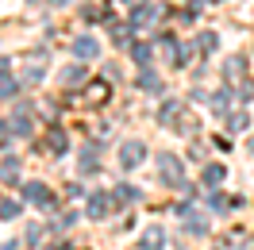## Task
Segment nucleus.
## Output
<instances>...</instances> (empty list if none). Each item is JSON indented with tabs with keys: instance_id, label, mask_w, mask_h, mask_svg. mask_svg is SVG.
<instances>
[{
	"instance_id": "nucleus-1",
	"label": "nucleus",
	"mask_w": 254,
	"mask_h": 250,
	"mask_svg": "<svg viewBox=\"0 0 254 250\" xmlns=\"http://www.w3.org/2000/svg\"><path fill=\"white\" fill-rule=\"evenodd\" d=\"M158 173H162V181L166 185H181V177H185V170H181V158L177 154H158Z\"/></svg>"
},
{
	"instance_id": "nucleus-2",
	"label": "nucleus",
	"mask_w": 254,
	"mask_h": 250,
	"mask_svg": "<svg viewBox=\"0 0 254 250\" xmlns=\"http://www.w3.org/2000/svg\"><path fill=\"white\" fill-rule=\"evenodd\" d=\"M143 158H146V146H143L139 139H131V142H124V146H120V166H124V170H135Z\"/></svg>"
},
{
	"instance_id": "nucleus-3",
	"label": "nucleus",
	"mask_w": 254,
	"mask_h": 250,
	"mask_svg": "<svg viewBox=\"0 0 254 250\" xmlns=\"http://www.w3.org/2000/svg\"><path fill=\"white\" fill-rule=\"evenodd\" d=\"M23 200H31L35 208H54V192L35 181V185H23Z\"/></svg>"
},
{
	"instance_id": "nucleus-4",
	"label": "nucleus",
	"mask_w": 254,
	"mask_h": 250,
	"mask_svg": "<svg viewBox=\"0 0 254 250\" xmlns=\"http://www.w3.org/2000/svg\"><path fill=\"white\" fill-rule=\"evenodd\" d=\"M112 208H116V200H112L108 192H93V196H89V216L93 219H104Z\"/></svg>"
},
{
	"instance_id": "nucleus-5",
	"label": "nucleus",
	"mask_w": 254,
	"mask_h": 250,
	"mask_svg": "<svg viewBox=\"0 0 254 250\" xmlns=\"http://www.w3.org/2000/svg\"><path fill=\"white\" fill-rule=\"evenodd\" d=\"M69 50H73L77 58H96V54H100V47H96L93 35H81V39H73V43H69Z\"/></svg>"
},
{
	"instance_id": "nucleus-6",
	"label": "nucleus",
	"mask_w": 254,
	"mask_h": 250,
	"mask_svg": "<svg viewBox=\"0 0 254 250\" xmlns=\"http://www.w3.org/2000/svg\"><path fill=\"white\" fill-rule=\"evenodd\" d=\"M43 146H47L50 154H65L69 139H65V131H62V127H50V131H47V139H43Z\"/></svg>"
},
{
	"instance_id": "nucleus-7",
	"label": "nucleus",
	"mask_w": 254,
	"mask_h": 250,
	"mask_svg": "<svg viewBox=\"0 0 254 250\" xmlns=\"http://www.w3.org/2000/svg\"><path fill=\"white\" fill-rule=\"evenodd\" d=\"M162 16H166V8L154 4V8H139V12L131 16V23H135V27H146V23H154V19H162Z\"/></svg>"
},
{
	"instance_id": "nucleus-8",
	"label": "nucleus",
	"mask_w": 254,
	"mask_h": 250,
	"mask_svg": "<svg viewBox=\"0 0 254 250\" xmlns=\"http://www.w3.org/2000/svg\"><path fill=\"white\" fill-rule=\"evenodd\" d=\"M0 181H8V185L19 181V158H4L0 162Z\"/></svg>"
},
{
	"instance_id": "nucleus-9",
	"label": "nucleus",
	"mask_w": 254,
	"mask_h": 250,
	"mask_svg": "<svg viewBox=\"0 0 254 250\" xmlns=\"http://www.w3.org/2000/svg\"><path fill=\"white\" fill-rule=\"evenodd\" d=\"M181 108H185L181 100H166V104L158 108V124H174L177 116H181Z\"/></svg>"
},
{
	"instance_id": "nucleus-10",
	"label": "nucleus",
	"mask_w": 254,
	"mask_h": 250,
	"mask_svg": "<svg viewBox=\"0 0 254 250\" xmlns=\"http://www.w3.org/2000/svg\"><path fill=\"white\" fill-rule=\"evenodd\" d=\"M208 104H212V112L227 116V112H231V93H227V89H220V93H212V96H208Z\"/></svg>"
},
{
	"instance_id": "nucleus-11",
	"label": "nucleus",
	"mask_w": 254,
	"mask_h": 250,
	"mask_svg": "<svg viewBox=\"0 0 254 250\" xmlns=\"http://www.w3.org/2000/svg\"><path fill=\"white\" fill-rule=\"evenodd\" d=\"M247 127H251V116H247V112H231V116H227V131H247Z\"/></svg>"
},
{
	"instance_id": "nucleus-12",
	"label": "nucleus",
	"mask_w": 254,
	"mask_h": 250,
	"mask_svg": "<svg viewBox=\"0 0 254 250\" xmlns=\"http://www.w3.org/2000/svg\"><path fill=\"white\" fill-rule=\"evenodd\" d=\"M112 200H116V204H135V200H139V188H135V185H120Z\"/></svg>"
},
{
	"instance_id": "nucleus-13",
	"label": "nucleus",
	"mask_w": 254,
	"mask_h": 250,
	"mask_svg": "<svg viewBox=\"0 0 254 250\" xmlns=\"http://www.w3.org/2000/svg\"><path fill=\"white\" fill-rule=\"evenodd\" d=\"M162 243H166V235H162V227H150V231L143 235V250H158Z\"/></svg>"
},
{
	"instance_id": "nucleus-14",
	"label": "nucleus",
	"mask_w": 254,
	"mask_h": 250,
	"mask_svg": "<svg viewBox=\"0 0 254 250\" xmlns=\"http://www.w3.org/2000/svg\"><path fill=\"white\" fill-rule=\"evenodd\" d=\"M243 65H247L243 58H231V62L223 65V77H227V81H243Z\"/></svg>"
},
{
	"instance_id": "nucleus-15",
	"label": "nucleus",
	"mask_w": 254,
	"mask_h": 250,
	"mask_svg": "<svg viewBox=\"0 0 254 250\" xmlns=\"http://www.w3.org/2000/svg\"><path fill=\"white\" fill-rule=\"evenodd\" d=\"M96 166H100V162H96V150H93V146H85V150H81V173H93Z\"/></svg>"
},
{
	"instance_id": "nucleus-16",
	"label": "nucleus",
	"mask_w": 254,
	"mask_h": 250,
	"mask_svg": "<svg viewBox=\"0 0 254 250\" xmlns=\"http://www.w3.org/2000/svg\"><path fill=\"white\" fill-rule=\"evenodd\" d=\"M196 47H200V54H212V50L220 47V39H216V31H204L200 39H196Z\"/></svg>"
},
{
	"instance_id": "nucleus-17",
	"label": "nucleus",
	"mask_w": 254,
	"mask_h": 250,
	"mask_svg": "<svg viewBox=\"0 0 254 250\" xmlns=\"http://www.w3.org/2000/svg\"><path fill=\"white\" fill-rule=\"evenodd\" d=\"M139 85H143L146 93H162V81L150 73V69H143V77H139Z\"/></svg>"
},
{
	"instance_id": "nucleus-18",
	"label": "nucleus",
	"mask_w": 254,
	"mask_h": 250,
	"mask_svg": "<svg viewBox=\"0 0 254 250\" xmlns=\"http://www.w3.org/2000/svg\"><path fill=\"white\" fill-rule=\"evenodd\" d=\"M131 58H135L139 65H150V47H143V43H135V47H131Z\"/></svg>"
},
{
	"instance_id": "nucleus-19",
	"label": "nucleus",
	"mask_w": 254,
	"mask_h": 250,
	"mask_svg": "<svg viewBox=\"0 0 254 250\" xmlns=\"http://www.w3.org/2000/svg\"><path fill=\"white\" fill-rule=\"evenodd\" d=\"M81 77H85V69H81V65H69V69L62 73V85H77Z\"/></svg>"
},
{
	"instance_id": "nucleus-20",
	"label": "nucleus",
	"mask_w": 254,
	"mask_h": 250,
	"mask_svg": "<svg viewBox=\"0 0 254 250\" xmlns=\"http://www.w3.org/2000/svg\"><path fill=\"white\" fill-rule=\"evenodd\" d=\"M204 181H208V185H220V181H223V166H208Z\"/></svg>"
},
{
	"instance_id": "nucleus-21",
	"label": "nucleus",
	"mask_w": 254,
	"mask_h": 250,
	"mask_svg": "<svg viewBox=\"0 0 254 250\" xmlns=\"http://www.w3.org/2000/svg\"><path fill=\"white\" fill-rule=\"evenodd\" d=\"M0 216H4V219L19 216V204H16V200H4V204H0Z\"/></svg>"
},
{
	"instance_id": "nucleus-22",
	"label": "nucleus",
	"mask_w": 254,
	"mask_h": 250,
	"mask_svg": "<svg viewBox=\"0 0 254 250\" xmlns=\"http://www.w3.org/2000/svg\"><path fill=\"white\" fill-rule=\"evenodd\" d=\"M112 39H116V43H120V47H124L127 39H131V35H127L124 27H120V23H112Z\"/></svg>"
},
{
	"instance_id": "nucleus-23",
	"label": "nucleus",
	"mask_w": 254,
	"mask_h": 250,
	"mask_svg": "<svg viewBox=\"0 0 254 250\" xmlns=\"http://www.w3.org/2000/svg\"><path fill=\"white\" fill-rule=\"evenodd\" d=\"M104 93H108L104 85H93V89H89V100H96V104H100V100H104Z\"/></svg>"
},
{
	"instance_id": "nucleus-24",
	"label": "nucleus",
	"mask_w": 254,
	"mask_h": 250,
	"mask_svg": "<svg viewBox=\"0 0 254 250\" xmlns=\"http://www.w3.org/2000/svg\"><path fill=\"white\" fill-rule=\"evenodd\" d=\"M27 81H43V65H31V69H27Z\"/></svg>"
},
{
	"instance_id": "nucleus-25",
	"label": "nucleus",
	"mask_w": 254,
	"mask_h": 250,
	"mask_svg": "<svg viewBox=\"0 0 254 250\" xmlns=\"http://www.w3.org/2000/svg\"><path fill=\"white\" fill-rule=\"evenodd\" d=\"M254 96V81H247V85H243V100H251Z\"/></svg>"
},
{
	"instance_id": "nucleus-26",
	"label": "nucleus",
	"mask_w": 254,
	"mask_h": 250,
	"mask_svg": "<svg viewBox=\"0 0 254 250\" xmlns=\"http://www.w3.org/2000/svg\"><path fill=\"white\" fill-rule=\"evenodd\" d=\"M124 4H127V8H131V12H139V8H143L146 0H124Z\"/></svg>"
},
{
	"instance_id": "nucleus-27",
	"label": "nucleus",
	"mask_w": 254,
	"mask_h": 250,
	"mask_svg": "<svg viewBox=\"0 0 254 250\" xmlns=\"http://www.w3.org/2000/svg\"><path fill=\"white\" fill-rule=\"evenodd\" d=\"M0 77H8V58H4V62H0Z\"/></svg>"
},
{
	"instance_id": "nucleus-28",
	"label": "nucleus",
	"mask_w": 254,
	"mask_h": 250,
	"mask_svg": "<svg viewBox=\"0 0 254 250\" xmlns=\"http://www.w3.org/2000/svg\"><path fill=\"white\" fill-rule=\"evenodd\" d=\"M54 4H69V0H54Z\"/></svg>"
}]
</instances>
